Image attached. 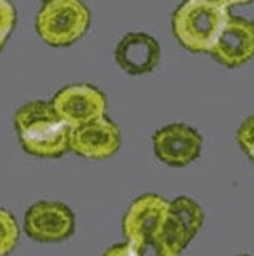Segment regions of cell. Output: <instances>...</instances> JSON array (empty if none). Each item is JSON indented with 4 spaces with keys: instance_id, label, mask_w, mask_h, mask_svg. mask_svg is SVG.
<instances>
[{
    "instance_id": "6da1fadb",
    "label": "cell",
    "mask_w": 254,
    "mask_h": 256,
    "mask_svg": "<svg viewBox=\"0 0 254 256\" xmlns=\"http://www.w3.org/2000/svg\"><path fill=\"white\" fill-rule=\"evenodd\" d=\"M21 147L39 158H58L69 150L71 128L56 113L52 102L32 100L14 113Z\"/></svg>"
},
{
    "instance_id": "7a4b0ae2",
    "label": "cell",
    "mask_w": 254,
    "mask_h": 256,
    "mask_svg": "<svg viewBox=\"0 0 254 256\" xmlns=\"http://www.w3.org/2000/svg\"><path fill=\"white\" fill-rule=\"evenodd\" d=\"M229 18L230 13L226 6L209 5L201 0H185L174 12L172 31L187 50L209 54Z\"/></svg>"
},
{
    "instance_id": "3957f363",
    "label": "cell",
    "mask_w": 254,
    "mask_h": 256,
    "mask_svg": "<svg viewBox=\"0 0 254 256\" xmlns=\"http://www.w3.org/2000/svg\"><path fill=\"white\" fill-rule=\"evenodd\" d=\"M90 26V12L82 0H48L35 18V29L52 47H66L79 40Z\"/></svg>"
},
{
    "instance_id": "277c9868",
    "label": "cell",
    "mask_w": 254,
    "mask_h": 256,
    "mask_svg": "<svg viewBox=\"0 0 254 256\" xmlns=\"http://www.w3.org/2000/svg\"><path fill=\"white\" fill-rule=\"evenodd\" d=\"M76 229L74 213L60 202H37L24 214L29 238L42 244H58L69 238Z\"/></svg>"
},
{
    "instance_id": "5b68a950",
    "label": "cell",
    "mask_w": 254,
    "mask_h": 256,
    "mask_svg": "<svg viewBox=\"0 0 254 256\" xmlns=\"http://www.w3.org/2000/svg\"><path fill=\"white\" fill-rule=\"evenodd\" d=\"M52 105L71 129L106 114L105 94L90 84L63 87L60 92H56Z\"/></svg>"
},
{
    "instance_id": "8992f818",
    "label": "cell",
    "mask_w": 254,
    "mask_h": 256,
    "mask_svg": "<svg viewBox=\"0 0 254 256\" xmlns=\"http://www.w3.org/2000/svg\"><path fill=\"white\" fill-rule=\"evenodd\" d=\"M119 147L121 130L116 122L106 118V114L71 129L69 150L82 158L106 160L113 156Z\"/></svg>"
},
{
    "instance_id": "52a82bcc",
    "label": "cell",
    "mask_w": 254,
    "mask_h": 256,
    "mask_svg": "<svg viewBox=\"0 0 254 256\" xmlns=\"http://www.w3.org/2000/svg\"><path fill=\"white\" fill-rule=\"evenodd\" d=\"M203 137L198 130L177 122L159 129L153 136V150L159 162L182 168L193 163L200 156Z\"/></svg>"
},
{
    "instance_id": "ba28073f",
    "label": "cell",
    "mask_w": 254,
    "mask_h": 256,
    "mask_svg": "<svg viewBox=\"0 0 254 256\" xmlns=\"http://www.w3.org/2000/svg\"><path fill=\"white\" fill-rule=\"evenodd\" d=\"M209 54L229 68L242 66L250 62L254 56V23L230 14Z\"/></svg>"
},
{
    "instance_id": "9c48e42d",
    "label": "cell",
    "mask_w": 254,
    "mask_h": 256,
    "mask_svg": "<svg viewBox=\"0 0 254 256\" xmlns=\"http://www.w3.org/2000/svg\"><path fill=\"white\" fill-rule=\"evenodd\" d=\"M168 210L169 202L155 194H145L134 200L122 218V234L126 242L159 236Z\"/></svg>"
},
{
    "instance_id": "30bf717a",
    "label": "cell",
    "mask_w": 254,
    "mask_h": 256,
    "mask_svg": "<svg viewBox=\"0 0 254 256\" xmlns=\"http://www.w3.org/2000/svg\"><path fill=\"white\" fill-rule=\"evenodd\" d=\"M116 63L130 76H142L153 71L161 62V47L147 32H129L114 50Z\"/></svg>"
},
{
    "instance_id": "8fae6325",
    "label": "cell",
    "mask_w": 254,
    "mask_h": 256,
    "mask_svg": "<svg viewBox=\"0 0 254 256\" xmlns=\"http://www.w3.org/2000/svg\"><path fill=\"white\" fill-rule=\"evenodd\" d=\"M169 211L184 226L192 238L198 234L203 226V221H205V214H203L201 206L195 200L188 198V196H177V198L169 202Z\"/></svg>"
},
{
    "instance_id": "7c38bea8",
    "label": "cell",
    "mask_w": 254,
    "mask_h": 256,
    "mask_svg": "<svg viewBox=\"0 0 254 256\" xmlns=\"http://www.w3.org/2000/svg\"><path fill=\"white\" fill-rule=\"evenodd\" d=\"M19 228L14 216L3 208H0V256L10 254L18 245Z\"/></svg>"
},
{
    "instance_id": "4fadbf2b",
    "label": "cell",
    "mask_w": 254,
    "mask_h": 256,
    "mask_svg": "<svg viewBox=\"0 0 254 256\" xmlns=\"http://www.w3.org/2000/svg\"><path fill=\"white\" fill-rule=\"evenodd\" d=\"M129 245L130 256H180L166 245L159 236L143 237L126 242Z\"/></svg>"
},
{
    "instance_id": "5bb4252c",
    "label": "cell",
    "mask_w": 254,
    "mask_h": 256,
    "mask_svg": "<svg viewBox=\"0 0 254 256\" xmlns=\"http://www.w3.org/2000/svg\"><path fill=\"white\" fill-rule=\"evenodd\" d=\"M16 23V10L10 0H0V54Z\"/></svg>"
},
{
    "instance_id": "9a60e30c",
    "label": "cell",
    "mask_w": 254,
    "mask_h": 256,
    "mask_svg": "<svg viewBox=\"0 0 254 256\" xmlns=\"http://www.w3.org/2000/svg\"><path fill=\"white\" fill-rule=\"evenodd\" d=\"M237 140L240 144L243 152L250 156V160L254 163V114L246 118L242 126L238 128Z\"/></svg>"
},
{
    "instance_id": "2e32d148",
    "label": "cell",
    "mask_w": 254,
    "mask_h": 256,
    "mask_svg": "<svg viewBox=\"0 0 254 256\" xmlns=\"http://www.w3.org/2000/svg\"><path fill=\"white\" fill-rule=\"evenodd\" d=\"M101 256H130V250L127 244H118L110 246Z\"/></svg>"
},
{
    "instance_id": "e0dca14e",
    "label": "cell",
    "mask_w": 254,
    "mask_h": 256,
    "mask_svg": "<svg viewBox=\"0 0 254 256\" xmlns=\"http://www.w3.org/2000/svg\"><path fill=\"white\" fill-rule=\"evenodd\" d=\"M201 2H206L209 5H216V6H226V8H229L230 5H234V0H201Z\"/></svg>"
},
{
    "instance_id": "ac0fdd59",
    "label": "cell",
    "mask_w": 254,
    "mask_h": 256,
    "mask_svg": "<svg viewBox=\"0 0 254 256\" xmlns=\"http://www.w3.org/2000/svg\"><path fill=\"white\" fill-rule=\"evenodd\" d=\"M248 2H251V0H234V5L235 4H248Z\"/></svg>"
},
{
    "instance_id": "d6986e66",
    "label": "cell",
    "mask_w": 254,
    "mask_h": 256,
    "mask_svg": "<svg viewBox=\"0 0 254 256\" xmlns=\"http://www.w3.org/2000/svg\"><path fill=\"white\" fill-rule=\"evenodd\" d=\"M240 256H250V254H240Z\"/></svg>"
},
{
    "instance_id": "ffe728a7",
    "label": "cell",
    "mask_w": 254,
    "mask_h": 256,
    "mask_svg": "<svg viewBox=\"0 0 254 256\" xmlns=\"http://www.w3.org/2000/svg\"><path fill=\"white\" fill-rule=\"evenodd\" d=\"M45 2H48V0H45Z\"/></svg>"
}]
</instances>
